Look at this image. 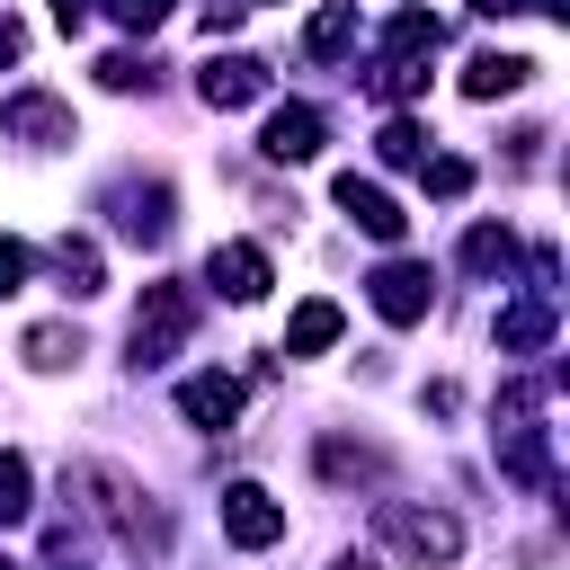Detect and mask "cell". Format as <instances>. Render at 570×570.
Instances as JSON below:
<instances>
[{"label": "cell", "mask_w": 570, "mask_h": 570, "mask_svg": "<svg viewBox=\"0 0 570 570\" xmlns=\"http://www.w3.org/2000/svg\"><path fill=\"white\" fill-rule=\"evenodd\" d=\"M374 534H383L401 561H419V570H445V561L463 552V517L419 508V499H383V508H374Z\"/></svg>", "instance_id": "obj_1"}, {"label": "cell", "mask_w": 570, "mask_h": 570, "mask_svg": "<svg viewBox=\"0 0 570 570\" xmlns=\"http://www.w3.org/2000/svg\"><path fill=\"white\" fill-rule=\"evenodd\" d=\"M187 330H196V294L187 285H142V312H134L125 347H134V365H160V356L187 347Z\"/></svg>", "instance_id": "obj_2"}, {"label": "cell", "mask_w": 570, "mask_h": 570, "mask_svg": "<svg viewBox=\"0 0 570 570\" xmlns=\"http://www.w3.org/2000/svg\"><path fill=\"white\" fill-rule=\"evenodd\" d=\"M71 481H80V490H89V499H98V517H107V525H116V534H125V543H151V552H160V543H169V525H160V517H151V508H142V490H134V481H125V472H116V463H80V472H71Z\"/></svg>", "instance_id": "obj_3"}, {"label": "cell", "mask_w": 570, "mask_h": 570, "mask_svg": "<svg viewBox=\"0 0 570 570\" xmlns=\"http://www.w3.org/2000/svg\"><path fill=\"white\" fill-rule=\"evenodd\" d=\"M223 534H232L240 552H267V543H285V499H267L258 481H232V490H223Z\"/></svg>", "instance_id": "obj_4"}, {"label": "cell", "mask_w": 570, "mask_h": 570, "mask_svg": "<svg viewBox=\"0 0 570 570\" xmlns=\"http://www.w3.org/2000/svg\"><path fill=\"white\" fill-rule=\"evenodd\" d=\"M0 134H9V142H36V151H45V142H71V107H62L53 89H9V98H0Z\"/></svg>", "instance_id": "obj_5"}, {"label": "cell", "mask_w": 570, "mask_h": 570, "mask_svg": "<svg viewBox=\"0 0 570 570\" xmlns=\"http://www.w3.org/2000/svg\"><path fill=\"white\" fill-rule=\"evenodd\" d=\"M205 285H223V303H258V294L276 285V267H267L258 240H223V249L205 258Z\"/></svg>", "instance_id": "obj_6"}, {"label": "cell", "mask_w": 570, "mask_h": 570, "mask_svg": "<svg viewBox=\"0 0 570 570\" xmlns=\"http://www.w3.org/2000/svg\"><path fill=\"white\" fill-rule=\"evenodd\" d=\"M428 294H436V285H428V267H419V258H383V267H374V312H383L392 330L428 321Z\"/></svg>", "instance_id": "obj_7"}, {"label": "cell", "mask_w": 570, "mask_h": 570, "mask_svg": "<svg viewBox=\"0 0 570 570\" xmlns=\"http://www.w3.org/2000/svg\"><path fill=\"white\" fill-rule=\"evenodd\" d=\"M196 98H205V107H249V98H267V62H258V53H214V62L196 71Z\"/></svg>", "instance_id": "obj_8"}, {"label": "cell", "mask_w": 570, "mask_h": 570, "mask_svg": "<svg viewBox=\"0 0 570 570\" xmlns=\"http://www.w3.org/2000/svg\"><path fill=\"white\" fill-rule=\"evenodd\" d=\"M338 214H347V223H356L365 240H401V232H410V214H401V205H392V196H383L374 178H356V169L338 178Z\"/></svg>", "instance_id": "obj_9"}, {"label": "cell", "mask_w": 570, "mask_h": 570, "mask_svg": "<svg viewBox=\"0 0 570 570\" xmlns=\"http://www.w3.org/2000/svg\"><path fill=\"white\" fill-rule=\"evenodd\" d=\"M321 134H330V125H321V107H276V116H267V134H258V151H267V160H312V151H321Z\"/></svg>", "instance_id": "obj_10"}, {"label": "cell", "mask_w": 570, "mask_h": 570, "mask_svg": "<svg viewBox=\"0 0 570 570\" xmlns=\"http://www.w3.org/2000/svg\"><path fill=\"white\" fill-rule=\"evenodd\" d=\"M178 410H187L196 428H232V419H240V383H232V374H187V383H178Z\"/></svg>", "instance_id": "obj_11"}, {"label": "cell", "mask_w": 570, "mask_h": 570, "mask_svg": "<svg viewBox=\"0 0 570 570\" xmlns=\"http://www.w3.org/2000/svg\"><path fill=\"white\" fill-rule=\"evenodd\" d=\"M303 53H312V62H338V53H356V0H330V9H312V27H303Z\"/></svg>", "instance_id": "obj_12"}, {"label": "cell", "mask_w": 570, "mask_h": 570, "mask_svg": "<svg viewBox=\"0 0 570 570\" xmlns=\"http://www.w3.org/2000/svg\"><path fill=\"white\" fill-rule=\"evenodd\" d=\"M338 330H347L338 303L312 294V303H294V321H285V356H321V347H338Z\"/></svg>", "instance_id": "obj_13"}, {"label": "cell", "mask_w": 570, "mask_h": 570, "mask_svg": "<svg viewBox=\"0 0 570 570\" xmlns=\"http://www.w3.org/2000/svg\"><path fill=\"white\" fill-rule=\"evenodd\" d=\"M499 347H508V356H534V347H552V294H534V303H508V312H499Z\"/></svg>", "instance_id": "obj_14"}, {"label": "cell", "mask_w": 570, "mask_h": 570, "mask_svg": "<svg viewBox=\"0 0 570 570\" xmlns=\"http://www.w3.org/2000/svg\"><path fill=\"white\" fill-rule=\"evenodd\" d=\"M525 53H472L463 62V98H508V89H525Z\"/></svg>", "instance_id": "obj_15"}, {"label": "cell", "mask_w": 570, "mask_h": 570, "mask_svg": "<svg viewBox=\"0 0 570 570\" xmlns=\"http://www.w3.org/2000/svg\"><path fill=\"white\" fill-rule=\"evenodd\" d=\"M445 45V27L428 18V9H401L392 27H383V62H419V53H436Z\"/></svg>", "instance_id": "obj_16"}, {"label": "cell", "mask_w": 570, "mask_h": 570, "mask_svg": "<svg viewBox=\"0 0 570 570\" xmlns=\"http://www.w3.org/2000/svg\"><path fill=\"white\" fill-rule=\"evenodd\" d=\"M116 205H125V214H116L125 240H169V187H125Z\"/></svg>", "instance_id": "obj_17"}, {"label": "cell", "mask_w": 570, "mask_h": 570, "mask_svg": "<svg viewBox=\"0 0 570 570\" xmlns=\"http://www.w3.org/2000/svg\"><path fill=\"white\" fill-rule=\"evenodd\" d=\"M27 365H36V374L80 365V330H71V321H36V330H27Z\"/></svg>", "instance_id": "obj_18"}, {"label": "cell", "mask_w": 570, "mask_h": 570, "mask_svg": "<svg viewBox=\"0 0 570 570\" xmlns=\"http://www.w3.org/2000/svg\"><path fill=\"white\" fill-rule=\"evenodd\" d=\"M508 258H517L508 223H472V232H463V267H472V276H508Z\"/></svg>", "instance_id": "obj_19"}, {"label": "cell", "mask_w": 570, "mask_h": 570, "mask_svg": "<svg viewBox=\"0 0 570 570\" xmlns=\"http://www.w3.org/2000/svg\"><path fill=\"white\" fill-rule=\"evenodd\" d=\"M53 267H62V285H71V294H98V285H107L98 240H62V249H53Z\"/></svg>", "instance_id": "obj_20"}, {"label": "cell", "mask_w": 570, "mask_h": 570, "mask_svg": "<svg viewBox=\"0 0 570 570\" xmlns=\"http://www.w3.org/2000/svg\"><path fill=\"white\" fill-rule=\"evenodd\" d=\"M374 151H383L392 169H419V160H428V142H419V125H410V116H392V125L374 134Z\"/></svg>", "instance_id": "obj_21"}, {"label": "cell", "mask_w": 570, "mask_h": 570, "mask_svg": "<svg viewBox=\"0 0 570 570\" xmlns=\"http://www.w3.org/2000/svg\"><path fill=\"white\" fill-rule=\"evenodd\" d=\"M419 178H428V196H436V205L472 196V160H419Z\"/></svg>", "instance_id": "obj_22"}, {"label": "cell", "mask_w": 570, "mask_h": 570, "mask_svg": "<svg viewBox=\"0 0 570 570\" xmlns=\"http://www.w3.org/2000/svg\"><path fill=\"white\" fill-rule=\"evenodd\" d=\"M321 472H330V481H356V472H383V454H374V445H338V436H330V445H321Z\"/></svg>", "instance_id": "obj_23"}, {"label": "cell", "mask_w": 570, "mask_h": 570, "mask_svg": "<svg viewBox=\"0 0 570 570\" xmlns=\"http://www.w3.org/2000/svg\"><path fill=\"white\" fill-rule=\"evenodd\" d=\"M36 499H27V454H0V525H18Z\"/></svg>", "instance_id": "obj_24"}, {"label": "cell", "mask_w": 570, "mask_h": 570, "mask_svg": "<svg viewBox=\"0 0 570 570\" xmlns=\"http://www.w3.org/2000/svg\"><path fill=\"white\" fill-rule=\"evenodd\" d=\"M98 80H107L116 98H134V89H151V62H142V53H107V62H98Z\"/></svg>", "instance_id": "obj_25"}, {"label": "cell", "mask_w": 570, "mask_h": 570, "mask_svg": "<svg viewBox=\"0 0 570 570\" xmlns=\"http://www.w3.org/2000/svg\"><path fill=\"white\" fill-rule=\"evenodd\" d=\"M374 89H383V98H419L428 71H419V62H374Z\"/></svg>", "instance_id": "obj_26"}, {"label": "cell", "mask_w": 570, "mask_h": 570, "mask_svg": "<svg viewBox=\"0 0 570 570\" xmlns=\"http://www.w3.org/2000/svg\"><path fill=\"white\" fill-rule=\"evenodd\" d=\"M116 9V27H134V36H151L160 18H169V0H107Z\"/></svg>", "instance_id": "obj_27"}, {"label": "cell", "mask_w": 570, "mask_h": 570, "mask_svg": "<svg viewBox=\"0 0 570 570\" xmlns=\"http://www.w3.org/2000/svg\"><path fill=\"white\" fill-rule=\"evenodd\" d=\"M18 285H27V249H18V240H0V294H18Z\"/></svg>", "instance_id": "obj_28"}, {"label": "cell", "mask_w": 570, "mask_h": 570, "mask_svg": "<svg viewBox=\"0 0 570 570\" xmlns=\"http://www.w3.org/2000/svg\"><path fill=\"white\" fill-rule=\"evenodd\" d=\"M53 27H62V36H80V27H89V0H53Z\"/></svg>", "instance_id": "obj_29"}, {"label": "cell", "mask_w": 570, "mask_h": 570, "mask_svg": "<svg viewBox=\"0 0 570 570\" xmlns=\"http://www.w3.org/2000/svg\"><path fill=\"white\" fill-rule=\"evenodd\" d=\"M18 53H27V36H18V18H9V9H0V71H9V62H18Z\"/></svg>", "instance_id": "obj_30"}, {"label": "cell", "mask_w": 570, "mask_h": 570, "mask_svg": "<svg viewBox=\"0 0 570 570\" xmlns=\"http://www.w3.org/2000/svg\"><path fill=\"white\" fill-rule=\"evenodd\" d=\"M481 18H508V9H534V0H472Z\"/></svg>", "instance_id": "obj_31"}, {"label": "cell", "mask_w": 570, "mask_h": 570, "mask_svg": "<svg viewBox=\"0 0 570 570\" xmlns=\"http://www.w3.org/2000/svg\"><path fill=\"white\" fill-rule=\"evenodd\" d=\"M330 570H374V561H356V552H347V561H330Z\"/></svg>", "instance_id": "obj_32"}, {"label": "cell", "mask_w": 570, "mask_h": 570, "mask_svg": "<svg viewBox=\"0 0 570 570\" xmlns=\"http://www.w3.org/2000/svg\"><path fill=\"white\" fill-rule=\"evenodd\" d=\"M0 570H9V561H0Z\"/></svg>", "instance_id": "obj_33"}]
</instances>
